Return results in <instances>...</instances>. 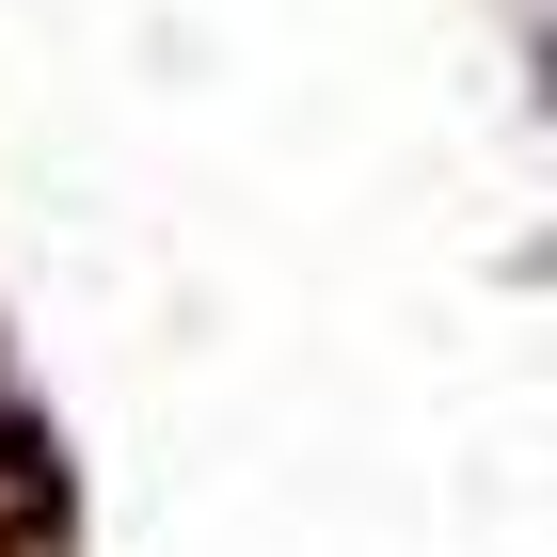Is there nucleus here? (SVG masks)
Masks as SVG:
<instances>
[{
  "mask_svg": "<svg viewBox=\"0 0 557 557\" xmlns=\"http://www.w3.org/2000/svg\"><path fill=\"white\" fill-rule=\"evenodd\" d=\"M542 96H557V33H542Z\"/></svg>",
  "mask_w": 557,
  "mask_h": 557,
  "instance_id": "obj_1",
  "label": "nucleus"
}]
</instances>
